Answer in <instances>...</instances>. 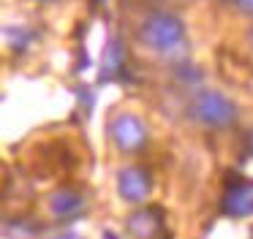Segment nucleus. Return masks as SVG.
<instances>
[{
  "label": "nucleus",
  "instance_id": "nucleus-1",
  "mask_svg": "<svg viewBox=\"0 0 253 239\" xmlns=\"http://www.w3.org/2000/svg\"><path fill=\"white\" fill-rule=\"evenodd\" d=\"M139 38L153 52H171L185 41V22L166 11H153L139 25Z\"/></svg>",
  "mask_w": 253,
  "mask_h": 239
},
{
  "label": "nucleus",
  "instance_id": "nucleus-2",
  "mask_svg": "<svg viewBox=\"0 0 253 239\" xmlns=\"http://www.w3.org/2000/svg\"><path fill=\"white\" fill-rule=\"evenodd\" d=\"M188 114L204 128H231L237 122V103L218 90H199L188 103Z\"/></svg>",
  "mask_w": 253,
  "mask_h": 239
},
{
  "label": "nucleus",
  "instance_id": "nucleus-3",
  "mask_svg": "<svg viewBox=\"0 0 253 239\" xmlns=\"http://www.w3.org/2000/svg\"><path fill=\"white\" fill-rule=\"evenodd\" d=\"M109 136L115 141V147L126 155H133V152L144 150L147 144V125L142 122L139 117L123 112V114H115L109 122Z\"/></svg>",
  "mask_w": 253,
  "mask_h": 239
},
{
  "label": "nucleus",
  "instance_id": "nucleus-4",
  "mask_svg": "<svg viewBox=\"0 0 253 239\" xmlns=\"http://www.w3.org/2000/svg\"><path fill=\"white\" fill-rule=\"evenodd\" d=\"M117 193L128 204H142L153 193V177L144 166H126L117 174Z\"/></svg>",
  "mask_w": 253,
  "mask_h": 239
},
{
  "label": "nucleus",
  "instance_id": "nucleus-5",
  "mask_svg": "<svg viewBox=\"0 0 253 239\" xmlns=\"http://www.w3.org/2000/svg\"><path fill=\"white\" fill-rule=\"evenodd\" d=\"M164 209L161 206H144L128 215L126 228L133 239H164Z\"/></svg>",
  "mask_w": 253,
  "mask_h": 239
},
{
  "label": "nucleus",
  "instance_id": "nucleus-6",
  "mask_svg": "<svg viewBox=\"0 0 253 239\" xmlns=\"http://www.w3.org/2000/svg\"><path fill=\"white\" fill-rule=\"evenodd\" d=\"M84 209V199L74 188H60L49 196V212L55 217H74Z\"/></svg>",
  "mask_w": 253,
  "mask_h": 239
},
{
  "label": "nucleus",
  "instance_id": "nucleus-7",
  "mask_svg": "<svg viewBox=\"0 0 253 239\" xmlns=\"http://www.w3.org/2000/svg\"><path fill=\"white\" fill-rule=\"evenodd\" d=\"M223 212L231 217H245L253 212V185L240 182L226 193L223 199Z\"/></svg>",
  "mask_w": 253,
  "mask_h": 239
},
{
  "label": "nucleus",
  "instance_id": "nucleus-8",
  "mask_svg": "<svg viewBox=\"0 0 253 239\" xmlns=\"http://www.w3.org/2000/svg\"><path fill=\"white\" fill-rule=\"evenodd\" d=\"M123 68V46L117 41L109 43V49H106V71H117Z\"/></svg>",
  "mask_w": 253,
  "mask_h": 239
},
{
  "label": "nucleus",
  "instance_id": "nucleus-9",
  "mask_svg": "<svg viewBox=\"0 0 253 239\" xmlns=\"http://www.w3.org/2000/svg\"><path fill=\"white\" fill-rule=\"evenodd\" d=\"M231 5H234L237 11H242V14L253 16V0H231Z\"/></svg>",
  "mask_w": 253,
  "mask_h": 239
},
{
  "label": "nucleus",
  "instance_id": "nucleus-10",
  "mask_svg": "<svg viewBox=\"0 0 253 239\" xmlns=\"http://www.w3.org/2000/svg\"><path fill=\"white\" fill-rule=\"evenodd\" d=\"M46 239H79V237L71 231H63V234H52V237H46Z\"/></svg>",
  "mask_w": 253,
  "mask_h": 239
}]
</instances>
